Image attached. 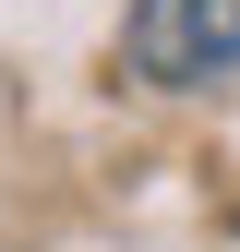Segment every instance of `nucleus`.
Wrapping results in <instances>:
<instances>
[{"instance_id": "1", "label": "nucleus", "mask_w": 240, "mask_h": 252, "mask_svg": "<svg viewBox=\"0 0 240 252\" xmlns=\"http://www.w3.org/2000/svg\"><path fill=\"white\" fill-rule=\"evenodd\" d=\"M120 72L156 84V96H192V84L240 72V0H132V24H120Z\"/></svg>"}]
</instances>
